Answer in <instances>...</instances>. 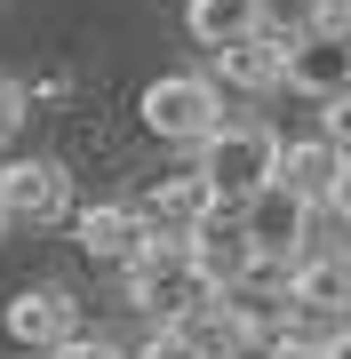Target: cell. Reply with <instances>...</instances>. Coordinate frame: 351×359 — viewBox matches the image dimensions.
Segmentation results:
<instances>
[{"label": "cell", "mask_w": 351, "mask_h": 359, "mask_svg": "<svg viewBox=\"0 0 351 359\" xmlns=\"http://www.w3.org/2000/svg\"><path fill=\"white\" fill-rule=\"evenodd\" d=\"M272 160H280V136L263 120H216V136L200 144V168L192 176L208 184L216 200H247L272 184Z\"/></svg>", "instance_id": "cell-1"}, {"label": "cell", "mask_w": 351, "mask_h": 359, "mask_svg": "<svg viewBox=\"0 0 351 359\" xmlns=\"http://www.w3.org/2000/svg\"><path fill=\"white\" fill-rule=\"evenodd\" d=\"M144 128H152L160 144H208L216 136V120H223V96H216V80L208 72H160L152 88H144Z\"/></svg>", "instance_id": "cell-2"}, {"label": "cell", "mask_w": 351, "mask_h": 359, "mask_svg": "<svg viewBox=\"0 0 351 359\" xmlns=\"http://www.w3.org/2000/svg\"><path fill=\"white\" fill-rule=\"evenodd\" d=\"M120 271H128V304H136V311H152L160 327H176L184 311L208 304V287L184 271V240H144Z\"/></svg>", "instance_id": "cell-3"}, {"label": "cell", "mask_w": 351, "mask_h": 359, "mask_svg": "<svg viewBox=\"0 0 351 359\" xmlns=\"http://www.w3.org/2000/svg\"><path fill=\"white\" fill-rule=\"evenodd\" d=\"M0 216L8 224H64L72 216L64 160H8L0 168Z\"/></svg>", "instance_id": "cell-4"}, {"label": "cell", "mask_w": 351, "mask_h": 359, "mask_svg": "<svg viewBox=\"0 0 351 359\" xmlns=\"http://www.w3.org/2000/svg\"><path fill=\"white\" fill-rule=\"evenodd\" d=\"M247 264H256V248H247V231L223 216V208L192 231V240H184V271H192L208 295H232V287L247 280Z\"/></svg>", "instance_id": "cell-5"}, {"label": "cell", "mask_w": 351, "mask_h": 359, "mask_svg": "<svg viewBox=\"0 0 351 359\" xmlns=\"http://www.w3.org/2000/svg\"><path fill=\"white\" fill-rule=\"evenodd\" d=\"M128 208L144 216V231H152V240H192V231L208 224V216H216L223 200H216L208 184L192 176V168H184V176H160L152 192H144V200H128Z\"/></svg>", "instance_id": "cell-6"}, {"label": "cell", "mask_w": 351, "mask_h": 359, "mask_svg": "<svg viewBox=\"0 0 351 359\" xmlns=\"http://www.w3.org/2000/svg\"><path fill=\"white\" fill-rule=\"evenodd\" d=\"M0 327H8V344H25V351H56L64 335H80V304L64 287H16L8 304H0Z\"/></svg>", "instance_id": "cell-7"}, {"label": "cell", "mask_w": 351, "mask_h": 359, "mask_svg": "<svg viewBox=\"0 0 351 359\" xmlns=\"http://www.w3.org/2000/svg\"><path fill=\"white\" fill-rule=\"evenodd\" d=\"M343 152L336 144H319V136H303V144H280V160H272V184L287 200H303V208H319V200H343Z\"/></svg>", "instance_id": "cell-8"}, {"label": "cell", "mask_w": 351, "mask_h": 359, "mask_svg": "<svg viewBox=\"0 0 351 359\" xmlns=\"http://www.w3.org/2000/svg\"><path fill=\"white\" fill-rule=\"evenodd\" d=\"M232 224L247 231V248H256V256H296V240H303V200H287L280 184H263V192L240 200Z\"/></svg>", "instance_id": "cell-9"}, {"label": "cell", "mask_w": 351, "mask_h": 359, "mask_svg": "<svg viewBox=\"0 0 351 359\" xmlns=\"http://www.w3.org/2000/svg\"><path fill=\"white\" fill-rule=\"evenodd\" d=\"M343 80H351V48L343 40H296V48H280V88H303V96H343Z\"/></svg>", "instance_id": "cell-10"}, {"label": "cell", "mask_w": 351, "mask_h": 359, "mask_svg": "<svg viewBox=\"0 0 351 359\" xmlns=\"http://www.w3.org/2000/svg\"><path fill=\"white\" fill-rule=\"evenodd\" d=\"M72 231H80V248H88L96 264H128L136 248L152 240V231H144V216H136L128 200H96V208H80Z\"/></svg>", "instance_id": "cell-11"}, {"label": "cell", "mask_w": 351, "mask_h": 359, "mask_svg": "<svg viewBox=\"0 0 351 359\" xmlns=\"http://www.w3.org/2000/svg\"><path fill=\"white\" fill-rule=\"evenodd\" d=\"M287 304H296V311H343L351 304V264L343 256H296V271H287Z\"/></svg>", "instance_id": "cell-12"}, {"label": "cell", "mask_w": 351, "mask_h": 359, "mask_svg": "<svg viewBox=\"0 0 351 359\" xmlns=\"http://www.w3.org/2000/svg\"><path fill=\"white\" fill-rule=\"evenodd\" d=\"M208 80H223V88H240V96H272L280 88V48L272 40H232V48H216V72Z\"/></svg>", "instance_id": "cell-13"}, {"label": "cell", "mask_w": 351, "mask_h": 359, "mask_svg": "<svg viewBox=\"0 0 351 359\" xmlns=\"http://www.w3.org/2000/svg\"><path fill=\"white\" fill-rule=\"evenodd\" d=\"M176 335L192 344V359H240V351H247V335H240V320H232V304H223V295H208L200 311H184Z\"/></svg>", "instance_id": "cell-14"}, {"label": "cell", "mask_w": 351, "mask_h": 359, "mask_svg": "<svg viewBox=\"0 0 351 359\" xmlns=\"http://www.w3.org/2000/svg\"><path fill=\"white\" fill-rule=\"evenodd\" d=\"M184 32H192L200 48H232V40L256 32V0H192V8H184Z\"/></svg>", "instance_id": "cell-15"}, {"label": "cell", "mask_w": 351, "mask_h": 359, "mask_svg": "<svg viewBox=\"0 0 351 359\" xmlns=\"http://www.w3.org/2000/svg\"><path fill=\"white\" fill-rule=\"evenodd\" d=\"M327 16V0H256V40H272V48H296V40H312Z\"/></svg>", "instance_id": "cell-16"}, {"label": "cell", "mask_w": 351, "mask_h": 359, "mask_svg": "<svg viewBox=\"0 0 351 359\" xmlns=\"http://www.w3.org/2000/svg\"><path fill=\"white\" fill-rule=\"evenodd\" d=\"M40 359H128V351H120L112 335H88V327H80V335H64V344L40 351Z\"/></svg>", "instance_id": "cell-17"}, {"label": "cell", "mask_w": 351, "mask_h": 359, "mask_svg": "<svg viewBox=\"0 0 351 359\" xmlns=\"http://www.w3.org/2000/svg\"><path fill=\"white\" fill-rule=\"evenodd\" d=\"M128 359H192V344H184L176 327H152V335H144V344H136Z\"/></svg>", "instance_id": "cell-18"}, {"label": "cell", "mask_w": 351, "mask_h": 359, "mask_svg": "<svg viewBox=\"0 0 351 359\" xmlns=\"http://www.w3.org/2000/svg\"><path fill=\"white\" fill-rule=\"evenodd\" d=\"M16 120H25V88H16V80H8V72H0V136H8V128H16Z\"/></svg>", "instance_id": "cell-19"}, {"label": "cell", "mask_w": 351, "mask_h": 359, "mask_svg": "<svg viewBox=\"0 0 351 359\" xmlns=\"http://www.w3.org/2000/svg\"><path fill=\"white\" fill-rule=\"evenodd\" d=\"M272 359H343V351H303V344H272Z\"/></svg>", "instance_id": "cell-20"}, {"label": "cell", "mask_w": 351, "mask_h": 359, "mask_svg": "<svg viewBox=\"0 0 351 359\" xmlns=\"http://www.w3.org/2000/svg\"><path fill=\"white\" fill-rule=\"evenodd\" d=\"M0 231H8V216H0Z\"/></svg>", "instance_id": "cell-21"}]
</instances>
